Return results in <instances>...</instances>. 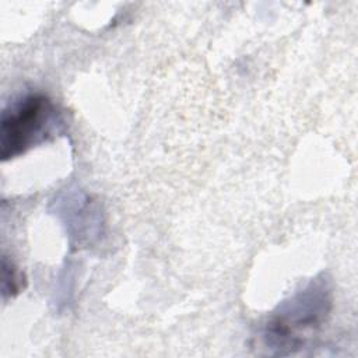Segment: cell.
Returning a JSON list of instances; mask_svg holds the SVG:
<instances>
[{"label":"cell","mask_w":358,"mask_h":358,"mask_svg":"<svg viewBox=\"0 0 358 358\" xmlns=\"http://www.w3.org/2000/svg\"><path fill=\"white\" fill-rule=\"evenodd\" d=\"M60 113L45 94H27L10 103L1 113L0 155L10 159L24 154L59 131Z\"/></svg>","instance_id":"cell-2"},{"label":"cell","mask_w":358,"mask_h":358,"mask_svg":"<svg viewBox=\"0 0 358 358\" xmlns=\"http://www.w3.org/2000/svg\"><path fill=\"white\" fill-rule=\"evenodd\" d=\"M331 289L327 280L315 278L292 298L282 302L267 322L264 340L277 354L298 348L309 331L319 329L331 310Z\"/></svg>","instance_id":"cell-1"},{"label":"cell","mask_w":358,"mask_h":358,"mask_svg":"<svg viewBox=\"0 0 358 358\" xmlns=\"http://www.w3.org/2000/svg\"><path fill=\"white\" fill-rule=\"evenodd\" d=\"M3 296L6 298L8 295H15L21 289V275L17 271V268L13 266V263H8L6 257H3Z\"/></svg>","instance_id":"cell-3"}]
</instances>
